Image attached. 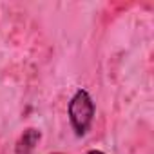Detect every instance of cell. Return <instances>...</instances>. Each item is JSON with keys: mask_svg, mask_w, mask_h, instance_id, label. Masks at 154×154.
<instances>
[{"mask_svg": "<svg viewBox=\"0 0 154 154\" xmlns=\"http://www.w3.org/2000/svg\"><path fill=\"white\" fill-rule=\"evenodd\" d=\"M93 116H94V103L91 96L87 94V91H78L69 103V118L78 136L87 132Z\"/></svg>", "mask_w": 154, "mask_h": 154, "instance_id": "cell-1", "label": "cell"}, {"mask_svg": "<svg viewBox=\"0 0 154 154\" xmlns=\"http://www.w3.org/2000/svg\"><path fill=\"white\" fill-rule=\"evenodd\" d=\"M87 154H103V152H100V150H91V152H87Z\"/></svg>", "mask_w": 154, "mask_h": 154, "instance_id": "cell-2", "label": "cell"}]
</instances>
